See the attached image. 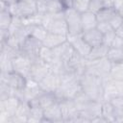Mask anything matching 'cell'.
<instances>
[{
  "label": "cell",
  "mask_w": 123,
  "mask_h": 123,
  "mask_svg": "<svg viewBox=\"0 0 123 123\" xmlns=\"http://www.w3.org/2000/svg\"><path fill=\"white\" fill-rule=\"evenodd\" d=\"M111 104L113 106L115 110L123 109V96H116L110 100Z\"/></svg>",
  "instance_id": "836d02e7"
},
{
  "label": "cell",
  "mask_w": 123,
  "mask_h": 123,
  "mask_svg": "<svg viewBox=\"0 0 123 123\" xmlns=\"http://www.w3.org/2000/svg\"><path fill=\"white\" fill-rule=\"evenodd\" d=\"M90 1L91 0H71V8L80 13H84L89 11Z\"/></svg>",
  "instance_id": "f1b7e54d"
},
{
  "label": "cell",
  "mask_w": 123,
  "mask_h": 123,
  "mask_svg": "<svg viewBox=\"0 0 123 123\" xmlns=\"http://www.w3.org/2000/svg\"><path fill=\"white\" fill-rule=\"evenodd\" d=\"M60 84H61L60 75L53 72L52 70L42 80L38 82L40 88L43 91H49V92H55L58 89Z\"/></svg>",
  "instance_id": "5bb4252c"
},
{
  "label": "cell",
  "mask_w": 123,
  "mask_h": 123,
  "mask_svg": "<svg viewBox=\"0 0 123 123\" xmlns=\"http://www.w3.org/2000/svg\"><path fill=\"white\" fill-rule=\"evenodd\" d=\"M2 2H4V3H6L7 5H10V4H12V3H14V2H16L17 0H1Z\"/></svg>",
  "instance_id": "ab89813d"
},
{
  "label": "cell",
  "mask_w": 123,
  "mask_h": 123,
  "mask_svg": "<svg viewBox=\"0 0 123 123\" xmlns=\"http://www.w3.org/2000/svg\"><path fill=\"white\" fill-rule=\"evenodd\" d=\"M102 115L106 118L108 122H115V109L110 101L102 102Z\"/></svg>",
  "instance_id": "603a6c76"
},
{
  "label": "cell",
  "mask_w": 123,
  "mask_h": 123,
  "mask_svg": "<svg viewBox=\"0 0 123 123\" xmlns=\"http://www.w3.org/2000/svg\"><path fill=\"white\" fill-rule=\"evenodd\" d=\"M50 71H51L50 64L45 62H43L39 58H37V59H36V60H34L32 62L31 70H30V74H29L28 78H30V79H32V80H34V81L38 83Z\"/></svg>",
  "instance_id": "8fae6325"
},
{
  "label": "cell",
  "mask_w": 123,
  "mask_h": 123,
  "mask_svg": "<svg viewBox=\"0 0 123 123\" xmlns=\"http://www.w3.org/2000/svg\"><path fill=\"white\" fill-rule=\"evenodd\" d=\"M31 111V105L29 102L21 100L20 104L14 113V115L12 117L10 123H23L28 122V117L30 115Z\"/></svg>",
  "instance_id": "e0dca14e"
},
{
  "label": "cell",
  "mask_w": 123,
  "mask_h": 123,
  "mask_svg": "<svg viewBox=\"0 0 123 123\" xmlns=\"http://www.w3.org/2000/svg\"><path fill=\"white\" fill-rule=\"evenodd\" d=\"M117 10L114 7H103L99 12H96L98 22H110L111 17L115 14Z\"/></svg>",
  "instance_id": "7402d4cb"
},
{
  "label": "cell",
  "mask_w": 123,
  "mask_h": 123,
  "mask_svg": "<svg viewBox=\"0 0 123 123\" xmlns=\"http://www.w3.org/2000/svg\"><path fill=\"white\" fill-rule=\"evenodd\" d=\"M59 101L57 95L55 92H49V91H42L36 99H34L33 101L30 102V104L33 105H37L39 106L41 109L45 110L47 108H49L50 106H52L53 104L57 103Z\"/></svg>",
  "instance_id": "2e32d148"
},
{
  "label": "cell",
  "mask_w": 123,
  "mask_h": 123,
  "mask_svg": "<svg viewBox=\"0 0 123 123\" xmlns=\"http://www.w3.org/2000/svg\"><path fill=\"white\" fill-rule=\"evenodd\" d=\"M97 28H98L103 34H105V33L111 31V30H113V29L111 28V26L110 25V23H108V22H98Z\"/></svg>",
  "instance_id": "e575fe53"
},
{
  "label": "cell",
  "mask_w": 123,
  "mask_h": 123,
  "mask_svg": "<svg viewBox=\"0 0 123 123\" xmlns=\"http://www.w3.org/2000/svg\"><path fill=\"white\" fill-rule=\"evenodd\" d=\"M122 45H123V39H122V38H120V37H118L115 35V37H114V39H113L112 44H111V47L121 48V47H122Z\"/></svg>",
  "instance_id": "d590c367"
},
{
  "label": "cell",
  "mask_w": 123,
  "mask_h": 123,
  "mask_svg": "<svg viewBox=\"0 0 123 123\" xmlns=\"http://www.w3.org/2000/svg\"><path fill=\"white\" fill-rule=\"evenodd\" d=\"M20 101V98L16 95H12L4 100H0V123L11 122V119L14 115Z\"/></svg>",
  "instance_id": "277c9868"
},
{
  "label": "cell",
  "mask_w": 123,
  "mask_h": 123,
  "mask_svg": "<svg viewBox=\"0 0 123 123\" xmlns=\"http://www.w3.org/2000/svg\"><path fill=\"white\" fill-rule=\"evenodd\" d=\"M117 12H119V13H120L122 16H123V6H121V7H120V8L117 10Z\"/></svg>",
  "instance_id": "60d3db41"
},
{
  "label": "cell",
  "mask_w": 123,
  "mask_h": 123,
  "mask_svg": "<svg viewBox=\"0 0 123 123\" xmlns=\"http://www.w3.org/2000/svg\"><path fill=\"white\" fill-rule=\"evenodd\" d=\"M82 37L90 47H94L103 43V33L97 27L84 31L82 33Z\"/></svg>",
  "instance_id": "d6986e66"
},
{
  "label": "cell",
  "mask_w": 123,
  "mask_h": 123,
  "mask_svg": "<svg viewBox=\"0 0 123 123\" xmlns=\"http://www.w3.org/2000/svg\"><path fill=\"white\" fill-rule=\"evenodd\" d=\"M80 84L82 90L90 99L99 102L104 101V86L102 78L85 72L80 78Z\"/></svg>",
  "instance_id": "6da1fadb"
},
{
  "label": "cell",
  "mask_w": 123,
  "mask_h": 123,
  "mask_svg": "<svg viewBox=\"0 0 123 123\" xmlns=\"http://www.w3.org/2000/svg\"><path fill=\"white\" fill-rule=\"evenodd\" d=\"M109 77L112 80L123 81V62L111 63Z\"/></svg>",
  "instance_id": "4316f807"
},
{
  "label": "cell",
  "mask_w": 123,
  "mask_h": 123,
  "mask_svg": "<svg viewBox=\"0 0 123 123\" xmlns=\"http://www.w3.org/2000/svg\"><path fill=\"white\" fill-rule=\"evenodd\" d=\"M41 25L44 26L48 32L60 34V35H68L67 24L65 22L63 12L56 14H43Z\"/></svg>",
  "instance_id": "7a4b0ae2"
},
{
  "label": "cell",
  "mask_w": 123,
  "mask_h": 123,
  "mask_svg": "<svg viewBox=\"0 0 123 123\" xmlns=\"http://www.w3.org/2000/svg\"><path fill=\"white\" fill-rule=\"evenodd\" d=\"M104 6L102 0H91L90 1V6H89V11L96 13L97 12H99Z\"/></svg>",
  "instance_id": "d6a6232c"
},
{
  "label": "cell",
  "mask_w": 123,
  "mask_h": 123,
  "mask_svg": "<svg viewBox=\"0 0 123 123\" xmlns=\"http://www.w3.org/2000/svg\"><path fill=\"white\" fill-rule=\"evenodd\" d=\"M42 45V41L32 36H28L20 45V54L34 61L38 58Z\"/></svg>",
  "instance_id": "52a82bcc"
},
{
  "label": "cell",
  "mask_w": 123,
  "mask_h": 123,
  "mask_svg": "<svg viewBox=\"0 0 123 123\" xmlns=\"http://www.w3.org/2000/svg\"><path fill=\"white\" fill-rule=\"evenodd\" d=\"M37 12L41 14H56L66 9L62 0H36Z\"/></svg>",
  "instance_id": "ba28073f"
},
{
  "label": "cell",
  "mask_w": 123,
  "mask_h": 123,
  "mask_svg": "<svg viewBox=\"0 0 123 123\" xmlns=\"http://www.w3.org/2000/svg\"><path fill=\"white\" fill-rule=\"evenodd\" d=\"M111 67V62L106 57L92 61L86 60V72L96 75L102 79H105L109 77Z\"/></svg>",
  "instance_id": "5b68a950"
},
{
  "label": "cell",
  "mask_w": 123,
  "mask_h": 123,
  "mask_svg": "<svg viewBox=\"0 0 123 123\" xmlns=\"http://www.w3.org/2000/svg\"><path fill=\"white\" fill-rule=\"evenodd\" d=\"M67 40L71 43L73 49L76 53L81 55L84 58H87L89 55V52L91 50V47L88 45V43L83 38L82 35L78 36H67Z\"/></svg>",
  "instance_id": "4fadbf2b"
},
{
  "label": "cell",
  "mask_w": 123,
  "mask_h": 123,
  "mask_svg": "<svg viewBox=\"0 0 123 123\" xmlns=\"http://www.w3.org/2000/svg\"><path fill=\"white\" fill-rule=\"evenodd\" d=\"M12 18H13V15L9 11L8 6L6 8H2L1 12H0V30L8 31V29L12 21Z\"/></svg>",
  "instance_id": "d4e9b609"
},
{
  "label": "cell",
  "mask_w": 123,
  "mask_h": 123,
  "mask_svg": "<svg viewBox=\"0 0 123 123\" xmlns=\"http://www.w3.org/2000/svg\"><path fill=\"white\" fill-rule=\"evenodd\" d=\"M121 49H122V50H123V45H122V47H121Z\"/></svg>",
  "instance_id": "b9f144b4"
},
{
  "label": "cell",
  "mask_w": 123,
  "mask_h": 123,
  "mask_svg": "<svg viewBox=\"0 0 123 123\" xmlns=\"http://www.w3.org/2000/svg\"><path fill=\"white\" fill-rule=\"evenodd\" d=\"M38 58L40 60H42L43 62L51 64L54 61V52H53V49L52 48H49L47 46H44L42 45L40 51H39V55H38Z\"/></svg>",
  "instance_id": "f546056e"
},
{
  "label": "cell",
  "mask_w": 123,
  "mask_h": 123,
  "mask_svg": "<svg viewBox=\"0 0 123 123\" xmlns=\"http://www.w3.org/2000/svg\"><path fill=\"white\" fill-rule=\"evenodd\" d=\"M63 16L68 29L67 36L82 35L83 29H82V22H81V13L78 12L73 8H66L63 11Z\"/></svg>",
  "instance_id": "8992f818"
},
{
  "label": "cell",
  "mask_w": 123,
  "mask_h": 123,
  "mask_svg": "<svg viewBox=\"0 0 123 123\" xmlns=\"http://www.w3.org/2000/svg\"><path fill=\"white\" fill-rule=\"evenodd\" d=\"M106 58L111 62H123V50L116 47H109Z\"/></svg>",
  "instance_id": "484cf974"
},
{
  "label": "cell",
  "mask_w": 123,
  "mask_h": 123,
  "mask_svg": "<svg viewBox=\"0 0 123 123\" xmlns=\"http://www.w3.org/2000/svg\"><path fill=\"white\" fill-rule=\"evenodd\" d=\"M121 6H123V0H114V5H113V7H114L116 10H118Z\"/></svg>",
  "instance_id": "74e56055"
},
{
  "label": "cell",
  "mask_w": 123,
  "mask_h": 123,
  "mask_svg": "<svg viewBox=\"0 0 123 123\" xmlns=\"http://www.w3.org/2000/svg\"><path fill=\"white\" fill-rule=\"evenodd\" d=\"M67 41V36L64 35H60V34H55V33H50L48 32L46 37L42 41V44L44 46H47L49 48H56L62 43Z\"/></svg>",
  "instance_id": "ffe728a7"
},
{
  "label": "cell",
  "mask_w": 123,
  "mask_h": 123,
  "mask_svg": "<svg viewBox=\"0 0 123 123\" xmlns=\"http://www.w3.org/2000/svg\"><path fill=\"white\" fill-rule=\"evenodd\" d=\"M42 122H63L59 101L44 110Z\"/></svg>",
  "instance_id": "ac0fdd59"
},
{
  "label": "cell",
  "mask_w": 123,
  "mask_h": 123,
  "mask_svg": "<svg viewBox=\"0 0 123 123\" xmlns=\"http://www.w3.org/2000/svg\"><path fill=\"white\" fill-rule=\"evenodd\" d=\"M8 9L13 16L20 18H26L37 12L36 0H17L8 5Z\"/></svg>",
  "instance_id": "3957f363"
},
{
  "label": "cell",
  "mask_w": 123,
  "mask_h": 123,
  "mask_svg": "<svg viewBox=\"0 0 123 123\" xmlns=\"http://www.w3.org/2000/svg\"><path fill=\"white\" fill-rule=\"evenodd\" d=\"M43 90L40 88L37 82L27 78V84L26 86L19 92H17L16 96L20 98V100H24L27 102H31L34 99H36Z\"/></svg>",
  "instance_id": "7c38bea8"
},
{
  "label": "cell",
  "mask_w": 123,
  "mask_h": 123,
  "mask_svg": "<svg viewBox=\"0 0 123 123\" xmlns=\"http://www.w3.org/2000/svg\"><path fill=\"white\" fill-rule=\"evenodd\" d=\"M109 47L106 46L105 44H100L94 47H91V50L89 52V55L87 56L86 60L88 61H92V60H97V59H101L106 57L107 52H108Z\"/></svg>",
  "instance_id": "cb8c5ba5"
},
{
  "label": "cell",
  "mask_w": 123,
  "mask_h": 123,
  "mask_svg": "<svg viewBox=\"0 0 123 123\" xmlns=\"http://www.w3.org/2000/svg\"><path fill=\"white\" fill-rule=\"evenodd\" d=\"M114 37H115V31L114 30H111V31L103 34V44H105L108 47H111Z\"/></svg>",
  "instance_id": "1f68e13d"
},
{
  "label": "cell",
  "mask_w": 123,
  "mask_h": 123,
  "mask_svg": "<svg viewBox=\"0 0 123 123\" xmlns=\"http://www.w3.org/2000/svg\"><path fill=\"white\" fill-rule=\"evenodd\" d=\"M48 34V31L47 29L42 26L41 24H38V25H34V26H31V31H30V36L37 38L38 40L40 41H43L44 38L46 37Z\"/></svg>",
  "instance_id": "83f0119b"
},
{
  "label": "cell",
  "mask_w": 123,
  "mask_h": 123,
  "mask_svg": "<svg viewBox=\"0 0 123 123\" xmlns=\"http://www.w3.org/2000/svg\"><path fill=\"white\" fill-rule=\"evenodd\" d=\"M81 22H82V29L83 32L86 30H90L96 28L98 25V20L96 17V13L87 11L84 13H81Z\"/></svg>",
  "instance_id": "44dd1931"
},
{
  "label": "cell",
  "mask_w": 123,
  "mask_h": 123,
  "mask_svg": "<svg viewBox=\"0 0 123 123\" xmlns=\"http://www.w3.org/2000/svg\"><path fill=\"white\" fill-rule=\"evenodd\" d=\"M61 107L63 122H75L77 116L79 115V111L73 99L63 98L59 100Z\"/></svg>",
  "instance_id": "30bf717a"
},
{
  "label": "cell",
  "mask_w": 123,
  "mask_h": 123,
  "mask_svg": "<svg viewBox=\"0 0 123 123\" xmlns=\"http://www.w3.org/2000/svg\"><path fill=\"white\" fill-rule=\"evenodd\" d=\"M32 62H33L32 60H30L29 58L19 53L12 60V70L28 78L30 74V70H31Z\"/></svg>",
  "instance_id": "9a60e30c"
},
{
  "label": "cell",
  "mask_w": 123,
  "mask_h": 123,
  "mask_svg": "<svg viewBox=\"0 0 123 123\" xmlns=\"http://www.w3.org/2000/svg\"><path fill=\"white\" fill-rule=\"evenodd\" d=\"M65 6V8H71V0H62Z\"/></svg>",
  "instance_id": "f35d334b"
},
{
  "label": "cell",
  "mask_w": 123,
  "mask_h": 123,
  "mask_svg": "<svg viewBox=\"0 0 123 123\" xmlns=\"http://www.w3.org/2000/svg\"><path fill=\"white\" fill-rule=\"evenodd\" d=\"M0 81L10 86L12 89L16 91V94H17V92L21 91L26 86L27 77L12 70L10 72H1Z\"/></svg>",
  "instance_id": "9c48e42d"
},
{
  "label": "cell",
  "mask_w": 123,
  "mask_h": 123,
  "mask_svg": "<svg viewBox=\"0 0 123 123\" xmlns=\"http://www.w3.org/2000/svg\"><path fill=\"white\" fill-rule=\"evenodd\" d=\"M114 31H115V35H116L118 37H120V38L123 39V27L121 26L120 28H118V29H116V30H114Z\"/></svg>",
  "instance_id": "8d00e7d4"
},
{
  "label": "cell",
  "mask_w": 123,
  "mask_h": 123,
  "mask_svg": "<svg viewBox=\"0 0 123 123\" xmlns=\"http://www.w3.org/2000/svg\"><path fill=\"white\" fill-rule=\"evenodd\" d=\"M109 23H110V25L111 26V28L113 30H116V29H118V28H120L122 26V24H123V16L118 12H116L115 14L111 17V19L110 20Z\"/></svg>",
  "instance_id": "4dcf8cb0"
},
{
  "label": "cell",
  "mask_w": 123,
  "mask_h": 123,
  "mask_svg": "<svg viewBox=\"0 0 123 123\" xmlns=\"http://www.w3.org/2000/svg\"><path fill=\"white\" fill-rule=\"evenodd\" d=\"M122 27H123V24H122Z\"/></svg>",
  "instance_id": "7bdbcfd3"
}]
</instances>
